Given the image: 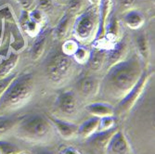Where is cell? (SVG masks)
Wrapping results in <instances>:
<instances>
[{
  "instance_id": "obj_1",
  "label": "cell",
  "mask_w": 155,
  "mask_h": 154,
  "mask_svg": "<svg viewBox=\"0 0 155 154\" xmlns=\"http://www.w3.org/2000/svg\"><path fill=\"white\" fill-rule=\"evenodd\" d=\"M144 70L137 58L123 61L109 68L101 82L100 92L106 100L118 103L137 85Z\"/></svg>"
},
{
  "instance_id": "obj_2",
  "label": "cell",
  "mask_w": 155,
  "mask_h": 154,
  "mask_svg": "<svg viewBox=\"0 0 155 154\" xmlns=\"http://www.w3.org/2000/svg\"><path fill=\"white\" fill-rule=\"evenodd\" d=\"M34 90L35 82L32 74L16 76L0 99V117L24 107L31 100Z\"/></svg>"
},
{
  "instance_id": "obj_3",
  "label": "cell",
  "mask_w": 155,
  "mask_h": 154,
  "mask_svg": "<svg viewBox=\"0 0 155 154\" xmlns=\"http://www.w3.org/2000/svg\"><path fill=\"white\" fill-rule=\"evenodd\" d=\"M13 132L18 138L32 144L49 143L56 135V129L49 119L39 114L20 120Z\"/></svg>"
},
{
  "instance_id": "obj_4",
  "label": "cell",
  "mask_w": 155,
  "mask_h": 154,
  "mask_svg": "<svg viewBox=\"0 0 155 154\" xmlns=\"http://www.w3.org/2000/svg\"><path fill=\"white\" fill-rule=\"evenodd\" d=\"M74 61L65 54L56 55L50 60L47 67L48 79L54 84L63 83L73 73Z\"/></svg>"
},
{
  "instance_id": "obj_5",
  "label": "cell",
  "mask_w": 155,
  "mask_h": 154,
  "mask_svg": "<svg viewBox=\"0 0 155 154\" xmlns=\"http://www.w3.org/2000/svg\"><path fill=\"white\" fill-rule=\"evenodd\" d=\"M150 75L144 71L135 87L120 102L116 104V107L114 108V116H124L130 113L132 109L137 105L140 97L144 93L146 87L150 81Z\"/></svg>"
},
{
  "instance_id": "obj_6",
  "label": "cell",
  "mask_w": 155,
  "mask_h": 154,
  "mask_svg": "<svg viewBox=\"0 0 155 154\" xmlns=\"http://www.w3.org/2000/svg\"><path fill=\"white\" fill-rule=\"evenodd\" d=\"M97 23V15L96 8H93L82 14L78 18L74 27V34L76 37L82 41H87L90 39L96 31Z\"/></svg>"
},
{
  "instance_id": "obj_7",
  "label": "cell",
  "mask_w": 155,
  "mask_h": 154,
  "mask_svg": "<svg viewBox=\"0 0 155 154\" xmlns=\"http://www.w3.org/2000/svg\"><path fill=\"white\" fill-rule=\"evenodd\" d=\"M56 108L66 116H74L79 110V99L74 91H65L61 93L57 100Z\"/></svg>"
},
{
  "instance_id": "obj_8",
  "label": "cell",
  "mask_w": 155,
  "mask_h": 154,
  "mask_svg": "<svg viewBox=\"0 0 155 154\" xmlns=\"http://www.w3.org/2000/svg\"><path fill=\"white\" fill-rule=\"evenodd\" d=\"M105 154H134L132 147L126 138L125 135L121 131L117 130L112 136Z\"/></svg>"
},
{
  "instance_id": "obj_9",
  "label": "cell",
  "mask_w": 155,
  "mask_h": 154,
  "mask_svg": "<svg viewBox=\"0 0 155 154\" xmlns=\"http://www.w3.org/2000/svg\"><path fill=\"white\" fill-rule=\"evenodd\" d=\"M48 118L54 125L56 131L58 132V134L63 139L70 140V139H73L75 136H77L79 125H77L74 123H71V122L61 120L59 118H56L53 116H48Z\"/></svg>"
},
{
  "instance_id": "obj_10",
  "label": "cell",
  "mask_w": 155,
  "mask_h": 154,
  "mask_svg": "<svg viewBox=\"0 0 155 154\" xmlns=\"http://www.w3.org/2000/svg\"><path fill=\"white\" fill-rule=\"evenodd\" d=\"M118 129L116 127L110 129L108 131L104 132H97L94 134L90 138L87 139V142L91 146V148L98 152H103L106 153L107 147L109 145V142L110 140V138L112 137L116 131Z\"/></svg>"
},
{
  "instance_id": "obj_11",
  "label": "cell",
  "mask_w": 155,
  "mask_h": 154,
  "mask_svg": "<svg viewBox=\"0 0 155 154\" xmlns=\"http://www.w3.org/2000/svg\"><path fill=\"white\" fill-rule=\"evenodd\" d=\"M101 81L95 76L84 77L78 84V92L84 99L96 96L100 92Z\"/></svg>"
},
{
  "instance_id": "obj_12",
  "label": "cell",
  "mask_w": 155,
  "mask_h": 154,
  "mask_svg": "<svg viewBox=\"0 0 155 154\" xmlns=\"http://www.w3.org/2000/svg\"><path fill=\"white\" fill-rule=\"evenodd\" d=\"M86 110L93 117L102 118L114 116V107L106 102H94L86 106Z\"/></svg>"
},
{
  "instance_id": "obj_13",
  "label": "cell",
  "mask_w": 155,
  "mask_h": 154,
  "mask_svg": "<svg viewBox=\"0 0 155 154\" xmlns=\"http://www.w3.org/2000/svg\"><path fill=\"white\" fill-rule=\"evenodd\" d=\"M98 123H100V118L92 117L87 121H84L78 127L77 136L82 139L87 140L94 134L97 132L98 129Z\"/></svg>"
},
{
  "instance_id": "obj_14",
  "label": "cell",
  "mask_w": 155,
  "mask_h": 154,
  "mask_svg": "<svg viewBox=\"0 0 155 154\" xmlns=\"http://www.w3.org/2000/svg\"><path fill=\"white\" fill-rule=\"evenodd\" d=\"M105 61H106L105 52L101 49H97V50H95L92 53H90L87 63L92 71L97 72L102 67V65Z\"/></svg>"
},
{
  "instance_id": "obj_15",
  "label": "cell",
  "mask_w": 155,
  "mask_h": 154,
  "mask_svg": "<svg viewBox=\"0 0 155 154\" xmlns=\"http://www.w3.org/2000/svg\"><path fill=\"white\" fill-rule=\"evenodd\" d=\"M17 61H18V55L11 54L6 61L0 63V79H3L12 74V71L15 68Z\"/></svg>"
},
{
  "instance_id": "obj_16",
  "label": "cell",
  "mask_w": 155,
  "mask_h": 154,
  "mask_svg": "<svg viewBox=\"0 0 155 154\" xmlns=\"http://www.w3.org/2000/svg\"><path fill=\"white\" fill-rule=\"evenodd\" d=\"M124 22L125 24L129 26L132 29H138L142 26V24L144 23V18L143 16L137 11L132 10L127 12L124 15Z\"/></svg>"
},
{
  "instance_id": "obj_17",
  "label": "cell",
  "mask_w": 155,
  "mask_h": 154,
  "mask_svg": "<svg viewBox=\"0 0 155 154\" xmlns=\"http://www.w3.org/2000/svg\"><path fill=\"white\" fill-rule=\"evenodd\" d=\"M124 53V46L123 44L117 45L114 49H111L108 55H106V59H107V63L109 68L114 66L116 63H119L122 61V57Z\"/></svg>"
},
{
  "instance_id": "obj_18",
  "label": "cell",
  "mask_w": 155,
  "mask_h": 154,
  "mask_svg": "<svg viewBox=\"0 0 155 154\" xmlns=\"http://www.w3.org/2000/svg\"><path fill=\"white\" fill-rule=\"evenodd\" d=\"M20 120L2 116L0 117V138L12 132Z\"/></svg>"
},
{
  "instance_id": "obj_19",
  "label": "cell",
  "mask_w": 155,
  "mask_h": 154,
  "mask_svg": "<svg viewBox=\"0 0 155 154\" xmlns=\"http://www.w3.org/2000/svg\"><path fill=\"white\" fill-rule=\"evenodd\" d=\"M46 45V36H40L37 38V40L35 42L33 49H32V59L33 60H38L41 55L43 54V51L45 49Z\"/></svg>"
},
{
  "instance_id": "obj_20",
  "label": "cell",
  "mask_w": 155,
  "mask_h": 154,
  "mask_svg": "<svg viewBox=\"0 0 155 154\" xmlns=\"http://www.w3.org/2000/svg\"><path fill=\"white\" fill-rule=\"evenodd\" d=\"M115 127V119L114 116L102 117L100 119L97 132H104Z\"/></svg>"
},
{
  "instance_id": "obj_21",
  "label": "cell",
  "mask_w": 155,
  "mask_h": 154,
  "mask_svg": "<svg viewBox=\"0 0 155 154\" xmlns=\"http://www.w3.org/2000/svg\"><path fill=\"white\" fill-rule=\"evenodd\" d=\"M21 151V149L10 142L0 140V154H16Z\"/></svg>"
},
{
  "instance_id": "obj_22",
  "label": "cell",
  "mask_w": 155,
  "mask_h": 154,
  "mask_svg": "<svg viewBox=\"0 0 155 154\" xmlns=\"http://www.w3.org/2000/svg\"><path fill=\"white\" fill-rule=\"evenodd\" d=\"M89 55L90 53H88V51L87 49H84L83 48H79L76 49V51L74 52V60L79 63V64H84L87 63L88 59H89Z\"/></svg>"
},
{
  "instance_id": "obj_23",
  "label": "cell",
  "mask_w": 155,
  "mask_h": 154,
  "mask_svg": "<svg viewBox=\"0 0 155 154\" xmlns=\"http://www.w3.org/2000/svg\"><path fill=\"white\" fill-rule=\"evenodd\" d=\"M69 21H70V15L69 14H66L60 21L59 25L57 26V29H56V36L58 38H61L66 34V32L68 30Z\"/></svg>"
},
{
  "instance_id": "obj_24",
  "label": "cell",
  "mask_w": 155,
  "mask_h": 154,
  "mask_svg": "<svg viewBox=\"0 0 155 154\" xmlns=\"http://www.w3.org/2000/svg\"><path fill=\"white\" fill-rule=\"evenodd\" d=\"M78 48V45L75 41L70 40V41H66L65 43L62 46V49H63V53L67 56H72L74 54V52L76 51V49Z\"/></svg>"
},
{
  "instance_id": "obj_25",
  "label": "cell",
  "mask_w": 155,
  "mask_h": 154,
  "mask_svg": "<svg viewBox=\"0 0 155 154\" xmlns=\"http://www.w3.org/2000/svg\"><path fill=\"white\" fill-rule=\"evenodd\" d=\"M16 76H17V74H12L3 79H0V99H1V97L3 96L4 92L9 86V84L13 81V79Z\"/></svg>"
},
{
  "instance_id": "obj_26",
  "label": "cell",
  "mask_w": 155,
  "mask_h": 154,
  "mask_svg": "<svg viewBox=\"0 0 155 154\" xmlns=\"http://www.w3.org/2000/svg\"><path fill=\"white\" fill-rule=\"evenodd\" d=\"M137 47H138V50L140 52L144 58L148 57V45H147V40L145 38V36L141 35L139 36L137 39Z\"/></svg>"
},
{
  "instance_id": "obj_27",
  "label": "cell",
  "mask_w": 155,
  "mask_h": 154,
  "mask_svg": "<svg viewBox=\"0 0 155 154\" xmlns=\"http://www.w3.org/2000/svg\"><path fill=\"white\" fill-rule=\"evenodd\" d=\"M83 5V0H70L69 10L71 13H76L79 11Z\"/></svg>"
},
{
  "instance_id": "obj_28",
  "label": "cell",
  "mask_w": 155,
  "mask_h": 154,
  "mask_svg": "<svg viewBox=\"0 0 155 154\" xmlns=\"http://www.w3.org/2000/svg\"><path fill=\"white\" fill-rule=\"evenodd\" d=\"M25 26H26V31L29 34H34L35 33H36L38 31V24H37V22H35V21H34L32 20L31 21H26Z\"/></svg>"
},
{
  "instance_id": "obj_29",
  "label": "cell",
  "mask_w": 155,
  "mask_h": 154,
  "mask_svg": "<svg viewBox=\"0 0 155 154\" xmlns=\"http://www.w3.org/2000/svg\"><path fill=\"white\" fill-rule=\"evenodd\" d=\"M61 154H82V152L74 147H67L61 150Z\"/></svg>"
},
{
  "instance_id": "obj_30",
  "label": "cell",
  "mask_w": 155,
  "mask_h": 154,
  "mask_svg": "<svg viewBox=\"0 0 155 154\" xmlns=\"http://www.w3.org/2000/svg\"><path fill=\"white\" fill-rule=\"evenodd\" d=\"M35 0H20V3L21 5V7L25 9V10H29L31 9V8L34 5Z\"/></svg>"
},
{
  "instance_id": "obj_31",
  "label": "cell",
  "mask_w": 155,
  "mask_h": 154,
  "mask_svg": "<svg viewBox=\"0 0 155 154\" xmlns=\"http://www.w3.org/2000/svg\"><path fill=\"white\" fill-rule=\"evenodd\" d=\"M31 18H32V21H35V22H39L42 21V16H41V13L40 11L38 10H35L31 13Z\"/></svg>"
},
{
  "instance_id": "obj_32",
  "label": "cell",
  "mask_w": 155,
  "mask_h": 154,
  "mask_svg": "<svg viewBox=\"0 0 155 154\" xmlns=\"http://www.w3.org/2000/svg\"><path fill=\"white\" fill-rule=\"evenodd\" d=\"M39 5L43 9H47L50 7L49 0H39Z\"/></svg>"
},
{
  "instance_id": "obj_33",
  "label": "cell",
  "mask_w": 155,
  "mask_h": 154,
  "mask_svg": "<svg viewBox=\"0 0 155 154\" xmlns=\"http://www.w3.org/2000/svg\"><path fill=\"white\" fill-rule=\"evenodd\" d=\"M120 3L124 8H129L133 5L134 0H120Z\"/></svg>"
},
{
  "instance_id": "obj_34",
  "label": "cell",
  "mask_w": 155,
  "mask_h": 154,
  "mask_svg": "<svg viewBox=\"0 0 155 154\" xmlns=\"http://www.w3.org/2000/svg\"><path fill=\"white\" fill-rule=\"evenodd\" d=\"M37 154H54V153L51 152V151H40Z\"/></svg>"
},
{
  "instance_id": "obj_35",
  "label": "cell",
  "mask_w": 155,
  "mask_h": 154,
  "mask_svg": "<svg viewBox=\"0 0 155 154\" xmlns=\"http://www.w3.org/2000/svg\"><path fill=\"white\" fill-rule=\"evenodd\" d=\"M91 1H92L93 3H97L98 1H101V0H91Z\"/></svg>"
},
{
  "instance_id": "obj_36",
  "label": "cell",
  "mask_w": 155,
  "mask_h": 154,
  "mask_svg": "<svg viewBox=\"0 0 155 154\" xmlns=\"http://www.w3.org/2000/svg\"><path fill=\"white\" fill-rule=\"evenodd\" d=\"M16 154H27V153H25V152H23V151L21 150V151H20V152H18V153H16Z\"/></svg>"
}]
</instances>
